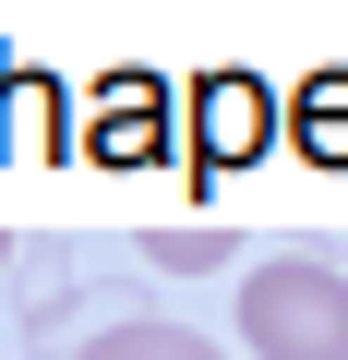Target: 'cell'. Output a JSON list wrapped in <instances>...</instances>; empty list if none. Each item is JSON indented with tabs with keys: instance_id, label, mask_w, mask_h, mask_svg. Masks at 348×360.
Segmentation results:
<instances>
[{
	"instance_id": "6da1fadb",
	"label": "cell",
	"mask_w": 348,
	"mask_h": 360,
	"mask_svg": "<svg viewBox=\"0 0 348 360\" xmlns=\"http://www.w3.org/2000/svg\"><path fill=\"white\" fill-rule=\"evenodd\" d=\"M240 348L252 360H348V276L288 252L240 276Z\"/></svg>"
},
{
	"instance_id": "7a4b0ae2",
	"label": "cell",
	"mask_w": 348,
	"mask_h": 360,
	"mask_svg": "<svg viewBox=\"0 0 348 360\" xmlns=\"http://www.w3.org/2000/svg\"><path fill=\"white\" fill-rule=\"evenodd\" d=\"M72 360H228V348L193 336V324H168V312H120V324H96Z\"/></svg>"
},
{
	"instance_id": "3957f363",
	"label": "cell",
	"mask_w": 348,
	"mask_h": 360,
	"mask_svg": "<svg viewBox=\"0 0 348 360\" xmlns=\"http://www.w3.org/2000/svg\"><path fill=\"white\" fill-rule=\"evenodd\" d=\"M193 132H205V156H252V144H264V84L217 72V84L193 96Z\"/></svg>"
},
{
	"instance_id": "277c9868",
	"label": "cell",
	"mask_w": 348,
	"mask_h": 360,
	"mask_svg": "<svg viewBox=\"0 0 348 360\" xmlns=\"http://www.w3.org/2000/svg\"><path fill=\"white\" fill-rule=\"evenodd\" d=\"M96 120H108V132H96L108 156H144V144H156V84H120V96H108Z\"/></svg>"
},
{
	"instance_id": "5b68a950",
	"label": "cell",
	"mask_w": 348,
	"mask_h": 360,
	"mask_svg": "<svg viewBox=\"0 0 348 360\" xmlns=\"http://www.w3.org/2000/svg\"><path fill=\"white\" fill-rule=\"evenodd\" d=\"M300 144L348 156V84H312V96H300Z\"/></svg>"
},
{
	"instance_id": "8992f818",
	"label": "cell",
	"mask_w": 348,
	"mask_h": 360,
	"mask_svg": "<svg viewBox=\"0 0 348 360\" xmlns=\"http://www.w3.org/2000/svg\"><path fill=\"white\" fill-rule=\"evenodd\" d=\"M228 229H156V264H217Z\"/></svg>"
}]
</instances>
